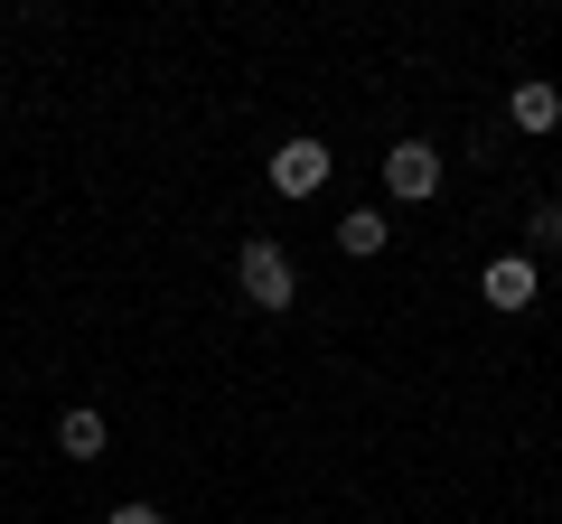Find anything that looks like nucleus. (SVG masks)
<instances>
[{
  "mask_svg": "<svg viewBox=\"0 0 562 524\" xmlns=\"http://www.w3.org/2000/svg\"><path fill=\"white\" fill-rule=\"evenodd\" d=\"M235 282H244V300H254V309H291L301 272H291V253H281L272 235H254V243L235 253Z\"/></svg>",
  "mask_w": 562,
  "mask_h": 524,
  "instance_id": "nucleus-1",
  "label": "nucleus"
},
{
  "mask_svg": "<svg viewBox=\"0 0 562 524\" xmlns=\"http://www.w3.org/2000/svg\"><path fill=\"white\" fill-rule=\"evenodd\" d=\"M384 187H394L403 206H431V197H441V150H431V141H394V150H384Z\"/></svg>",
  "mask_w": 562,
  "mask_h": 524,
  "instance_id": "nucleus-2",
  "label": "nucleus"
},
{
  "mask_svg": "<svg viewBox=\"0 0 562 524\" xmlns=\"http://www.w3.org/2000/svg\"><path fill=\"white\" fill-rule=\"evenodd\" d=\"M272 187L281 197H319L328 187V141H281L272 150Z\"/></svg>",
  "mask_w": 562,
  "mask_h": 524,
  "instance_id": "nucleus-3",
  "label": "nucleus"
},
{
  "mask_svg": "<svg viewBox=\"0 0 562 524\" xmlns=\"http://www.w3.org/2000/svg\"><path fill=\"white\" fill-rule=\"evenodd\" d=\"M479 291H487V309H506V319H516L525 300H535V253H497L479 272Z\"/></svg>",
  "mask_w": 562,
  "mask_h": 524,
  "instance_id": "nucleus-4",
  "label": "nucleus"
},
{
  "mask_svg": "<svg viewBox=\"0 0 562 524\" xmlns=\"http://www.w3.org/2000/svg\"><path fill=\"white\" fill-rule=\"evenodd\" d=\"M384 235H394L384 206H347V216H338V253H384Z\"/></svg>",
  "mask_w": 562,
  "mask_h": 524,
  "instance_id": "nucleus-5",
  "label": "nucleus"
},
{
  "mask_svg": "<svg viewBox=\"0 0 562 524\" xmlns=\"http://www.w3.org/2000/svg\"><path fill=\"white\" fill-rule=\"evenodd\" d=\"M553 122H562V94L543 76H525L516 84V132H553Z\"/></svg>",
  "mask_w": 562,
  "mask_h": 524,
  "instance_id": "nucleus-6",
  "label": "nucleus"
},
{
  "mask_svg": "<svg viewBox=\"0 0 562 524\" xmlns=\"http://www.w3.org/2000/svg\"><path fill=\"white\" fill-rule=\"evenodd\" d=\"M57 449H66V459H103V412H66V422H57Z\"/></svg>",
  "mask_w": 562,
  "mask_h": 524,
  "instance_id": "nucleus-7",
  "label": "nucleus"
},
{
  "mask_svg": "<svg viewBox=\"0 0 562 524\" xmlns=\"http://www.w3.org/2000/svg\"><path fill=\"white\" fill-rule=\"evenodd\" d=\"M535 243H562V197H543V206H535Z\"/></svg>",
  "mask_w": 562,
  "mask_h": 524,
  "instance_id": "nucleus-8",
  "label": "nucleus"
},
{
  "mask_svg": "<svg viewBox=\"0 0 562 524\" xmlns=\"http://www.w3.org/2000/svg\"><path fill=\"white\" fill-rule=\"evenodd\" d=\"M103 524H160V505H113Z\"/></svg>",
  "mask_w": 562,
  "mask_h": 524,
  "instance_id": "nucleus-9",
  "label": "nucleus"
}]
</instances>
